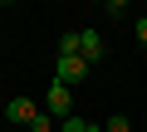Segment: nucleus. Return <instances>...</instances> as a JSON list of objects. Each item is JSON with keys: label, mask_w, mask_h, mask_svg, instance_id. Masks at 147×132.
Returning <instances> with one entry per match:
<instances>
[{"label": "nucleus", "mask_w": 147, "mask_h": 132, "mask_svg": "<svg viewBox=\"0 0 147 132\" xmlns=\"http://www.w3.org/2000/svg\"><path fill=\"white\" fill-rule=\"evenodd\" d=\"M44 113H49L54 122L74 117V93H69V88H64L59 78H54V83H49V93H44Z\"/></svg>", "instance_id": "f257e3e1"}, {"label": "nucleus", "mask_w": 147, "mask_h": 132, "mask_svg": "<svg viewBox=\"0 0 147 132\" xmlns=\"http://www.w3.org/2000/svg\"><path fill=\"white\" fill-rule=\"evenodd\" d=\"M54 78H59L64 88H74V83H84V78H88V64H84L79 54H59V64H54Z\"/></svg>", "instance_id": "f03ea898"}, {"label": "nucleus", "mask_w": 147, "mask_h": 132, "mask_svg": "<svg viewBox=\"0 0 147 132\" xmlns=\"http://www.w3.org/2000/svg\"><path fill=\"white\" fill-rule=\"evenodd\" d=\"M79 59L88 64V69H93L98 59H108V49H103V34H98V29H79Z\"/></svg>", "instance_id": "7ed1b4c3"}, {"label": "nucleus", "mask_w": 147, "mask_h": 132, "mask_svg": "<svg viewBox=\"0 0 147 132\" xmlns=\"http://www.w3.org/2000/svg\"><path fill=\"white\" fill-rule=\"evenodd\" d=\"M39 113H44V108H39L34 98H10V103H5V117H10V122H30V127H34Z\"/></svg>", "instance_id": "20e7f679"}, {"label": "nucleus", "mask_w": 147, "mask_h": 132, "mask_svg": "<svg viewBox=\"0 0 147 132\" xmlns=\"http://www.w3.org/2000/svg\"><path fill=\"white\" fill-rule=\"evenodd\" d=\"M59 132H93V122H84L79 113H74V117H64V122H59Z\"/></svg>", "instance_id": "39448f33"}, {"label": "nucleus", "mask_w": 147, "mask_h": 132, "mask_svg": "<svg viewBox=\"0 0 147 132\" xmlns=\"http://www.w3.org/2000/svg\"><path fill=\"white\" fill-rule=\"evenodd\" d=\"M59 54H79V29H69V34H59Z\"/></svg>", "instance_id": "423d86ee"}, {"label": "nucleus", "mask_w": 147, "mask_h": 132, "mask_svg": "<svg viewBox=\"0 0 147 132\" xmlns=\"http://www.w3.org/2000/svg\"><path fill=\"white\" fill-rule=\"evenodd\" d=\"M103 132H132V122H127V117H123V113H113V117H108V127H103Z\"/></svg>", "instance_id": "0eeeda50"}, {"label": "nucleus", "mask_w": 147, "mask_h": 132, "mask_svg": "<svg viewBox=\"0 0 147 132\" xmlns=\"http://www.w3.org/2000/svg\"><path fill=\"white\" fill-rule=\"evenodd\" d=\"M30 132H54V117H49V113H39V117H34V127H30Z\"/></svg>", "instance_id": "6e6552de"}, {"label": "nucleus", "mask_w": 147, "mask_h": 132, "mask_svg": "<svg viewBox=\"0 0 147 132\" xmlns=\"http://www.w3.org/2000/svg\"><path fill=\"white\" fill-rule=\"evenodd\" d=\"M137 44H142V49H147V15H142V20H137Z\"/></svg>", "instance_id": "1a4fd4ad"}, {"label": "nucleus", "mask_w": 147, "mask_h": 132, "mask_svg": "<svg viewBox=\"0 0 147 132\" xmlns=\"http://www.w3.org/2000/svg\"><path fill=\"white\" fill-rule=\"evenodd\" d=\"M93 132H103V127H93Z\"/></svg>", "instance_id": "9d476101"}, {"label": "nucleus", "mask_w": 147, "mask_h": 132, "mask_svg": "<svg viewBox=\"0 0 147 132\" xmlns=\"http://www.w3.org/2000/svg\"><path fill=\"white\" fill-rule=\"evenodd\" d=\"M0 20H5V15H0Z\"/></svg>", "instance_id": "9b49d317"}]
</instances>
